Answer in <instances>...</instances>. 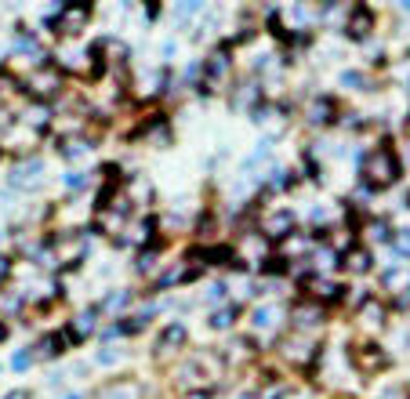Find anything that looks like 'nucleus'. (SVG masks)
Returning a JSON list of instances; mask_svg holds the SVG:
<instances>
[{"mask_svg": "<svg viewBox=\"0 0 410 399\" xmlns=\"http://www.w3.org/2000/svg\"><path fill=\"white\" fill-rule=\"evenodd\" d=\"M399 174H403V160H399V152L392 149V142H377L370 149L367 164H363V178L370 181L374 189H389V186L399 181Z\"/></svg>", "mask_w": 410, "mask_h": 399, "instance_id": "f257e3e1", "label": "nucleus"}, {"mask_svg": "<svg viewBox=\"0 0 410 399\" xmlns=\"http://www.w3.org/2000/svg\"><path fill=\"white\" fill-rule=\"evenodd\" d=\"M323 327V305L316 298H298L291 305V330L294 334H312Z\"/></svg>", "mask_w": 410, "mask_h": 399, "instance_id": "f03ea898", "label": "nucleus"}, {"mask_svg": "<svg viewBox=\"0 0 410 399\" xmlns=\"http://www.w3.org/2000/svg\"><path fill=\"white\" fill-rule=\"evenodd\" d=\"M87 18H91V4H66V8L55 11L51 26L62 37H77L80 29H87Z\"/></svg>", "mask_w": 410, "mask_h": 399, "instance_id": "7ed1b4c3", "label": "nucleus"}, {"mask_svg": "<svg viewBox=\"0 0 410 399\" xmlns=\"http://www.w3.org/2000/svg\"><path fill=\"white\" fill-rule=\"evenodd\" d=\"M349 356H353V366H356L360 374H377V371H385V366H389L385 349L374 345V342H360Z\"/></svg>", "mask_w": 410, "mask_h": 399, "instance_id": "20e7f679", "label": "nucleus"}, {"mask_svg": "<svg viewBox=\"0 0 410 399\" xmlns=\"http://www.w3.org/2000/svg\"><path fill=\"white\" fill-rule=\"evenodd\" d=\"M294 229V210L291 207H279V210H269L262 214V232L269 240H283V236H291Z\"/></svg>", "mask_w": 410, "mask_h": 399, "instance_id": "39448f33", "label": "nucleus"}, {"mask_svg": "<svg viewBox=\"0 0 410 399\" xmlns=\"http://www.w3.org/2000/svg\"><path fill=\"white\" fill-rule=\"evenodd\" d=\"M33 95H37V102H44V99H51V95H58L62 91V69L58 66H51V62H44L37 73H33Z\"/></svg>", "mask_w": 410, "mask_h": 399, "instance_id": "423d86ee", "label": "nucleus"}, {"mask_svg": "<svg viewBox=\"0 0 410 399\" xmlns=\"http://www.w3.org/2000/svg\"><path fill=\"white\" fill-rule=\"evenodd\" d=\"M94 399H142V385L135 378H113V381L99 385Z\"/></svg>", "mask_w": 410, "mask_h": 399, "instance_id": "0eeeda50", "label": "nucleus"}, {"mask_svg": "<svg viewBox=\"0 0 410 399\" xmlns=\"http://www.w3.org/2000/svg\"><path fill=\"white\" fill-rule=\"evenodd\" d=\"M370 29H374V11H370V8H363V4L349 8V18H345V33L356 37V40H363V37L370 33Z\"/></svg>", "mask_w": 410, "mask_h": 399, "instance_id": "6e6552de", "label": "nucleus"}, {"mask_svg": "<svg viewBox=\"0 0 410 399\" xmlns=\"http://www.w3.org/2000/svg\"><path fill=\"white\" fill-rule=\"evenodd\" d=\"M185 345V327L182 323H167L164 334H160V342H156V356H164V352H178Z\"/></svg>", "mask_w": 410, "mask_h": 399, "instance_id": "1a4fd4ad", "label": "nucleus"}, {"mask_svg": "<svg viewBox=\"0 0 410 399\" xmlns=\"http://www.w3.org/2000/svg\"><path fill=\"white\" fill-rule=\"evenodd\" d=\"M334 113H338V102H334L331 95L312 99V106H309V124H312V128H316V124H331Z\"/></svg>", "mask_w": 410, "mask_h": 399, "instance_id": "9d476101", "label": "nucleus"}, {"mask_svg": "<svg viewBox=\"0 0 410 399\" xmlns=\"http://www.w3.org/2000/svg\"><path fill=\"white\" fill-rule=\"evenodd\" d=\"M382 283H385L389 294L406 291V287H410V272H406V265H392V269H385V272H382Z\"/></svg>", "mask_w": 410, "mask_h": 399, "instance_id": "9b49d317", "label": "nucleus"}, {"mask_svg": "<svg viewBox=\"0 0 410 399\" xmlns=\"http://www.w3.org/2000/svg\"><path fill=\"white\" fill-rule=\"evenodd\" d=\"M341 262H345V269H353V272H370V247L353 243V247L341 254Z\"/></svg>", "mask_w": 410, "mask_h": 399, "instance_id": "f8f14e48", "label": "nucleus"}, {"mask_svg": "<svg viewBox=\"0 0 410 399\" xmlns=\"http://www.w3.org/2000/svg\"><path fill=\"white\" fill-rule=\"evenodd\" d=\"M40 171H44V164L40 160H33V164H18L15 171H11V186H29V181H40Z\"/></svg>", "mask_w": 410, "mask_h": 399, "instance_id": "ddd939ff", "label": "nucleus"}, {"mask_svg": "<svg viewBox=\"0 0 410 399\" xmlns=\"http://www.w3.org/2000/svg\"><path fill=\"white\" fill-rule=\"evenodd\" d=\"M279 327V309L276 305H262V309H255V330H272Z\"/></svg>", "mask_w": 410, "mask_h": 399, "instance_id": "4468645a", "label": "nucleus"}, {"mask_svg": "<svg viewBox=\"0 0 410 399\" xmlns=\"http://www.w3.org/2000/svg\"><path fill=\"white\" fill-rule=\"evenodd\" d=\"M236 316H240V309H236V305H226V309H218V313L211 316V327H218V330H222V327L236 323Z\"/></svg>", "mask_w": 410, "mask_h": 399, "instance_id": "2eb2a0df", "label": "nucleus"}, {"mask_svg": "<svg viewBox=\"0 0 410 399\" xmlns=\"http://www.w3.org/2000/svg\"><path fill=\"white\" fill-rule=\"evenodd\" d=\"M363 320H367L370 327H385V305H374V298H370V305H367Z\"/></svg>", "mask_w": 410, "mask_h": 399, "instance_id": "dca6fc26", "label": "nucleus"}, {"mask_svg": "<svg viewBox=\"0 0 410 399\" xmlns=\"http://www.w3.org/2000/svg\"><path fill=\"white\" fill-rule=\"evenodd\" d=\"M11 269H15V265H11V258L0 254V287H4V283L11 280Z\"/></svg>", "mask_w": 410, "mask_h": 399, "instance_id": "f3484780", "label": "nucleus"}, {"mask_svg": "<svg viewBox=\"0 0 410 399\" xmlns=\"http://www.w3.org/2000/svg\"><path fill=\"white\" fill-rule=\"evenodd\" d=\"M182 399H211V392H204V388H189Z\"/></svg>", "mask_w": 410, "mask_h": 399, "instance_id": "a211bd4d", "label": "nucleus"}, {"mask_svg": "<svg viewBox=\"0 0 410 399\" xmlns=\"http://www.w3.org/2000/svg\"><path fill=\"white\" fill-rule=\"evenodd\" d=\"M396 247H399V251H410V232H403V236L396 240Z\"/></svg>", "mask_w": 410, "mask_h": 399, "instance_id": "6ab92c4d", "label": "nucleus"}, {"mask_svg": "<svg viewBox=\"0 0 410 399\" xmlns=\"http://www.w3.org/2000/svg\"><path fill=\"white\" fill-rule=\"evenodd\" d=\"M4 399H29V392H26V388H18V392H11V395H4Z\"/></svg>", "mask_w": 410, "mask_h": 399, "instance_id": "aec40b11", "label": "nucleus"}, {"mask_svg": "<svg viewBox=\"0 0 410 399\" xmlns=\"http://www.w3.org/2000/svg\"><path fill=\"white\" fill-rule=\"evenodd\" d=\"M4 334H8V327H4V323H0V342H4Z\"/></svg>", "mask_w": 410, "mask_h": 399, "instance_id": "412c9836", "label": "nucleus"}, {"mask_svg": "<svg viewBox=\"0 0 410 399\" xmlns=\"http://www.w3.org/2000/svg\"><path fill=\"white\" fill-rule=\"evenodd\" d=\"M70 399H77V395H70Z\"/></svg>", "mask_w": 410, "mask_h": 399, "instance_id": "4be33fe9", "label": "nucleus"}]
</instances>
